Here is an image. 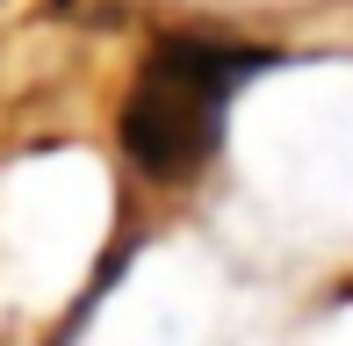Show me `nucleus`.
Instances as JSON below:
<instances>
[{
  "instance_id": "1",
  "label": "nucleus",
  "mask_w": 353,
  "mask_h": 346,
  "mask_svg": "<svg viewBox=\"0 0 353 346\" xmlns=\"http://www.w3.org/2000/svg\"><path fill=\"white\" fill-rule=\"evenodd\" d=\"M274 58L252 43L195 37V29H166L144 43L130 87L116 108V145L152 187H188L202 181L223 145V116H231L238 87L267 72Z\"/></svg>"
}]
</instances>
